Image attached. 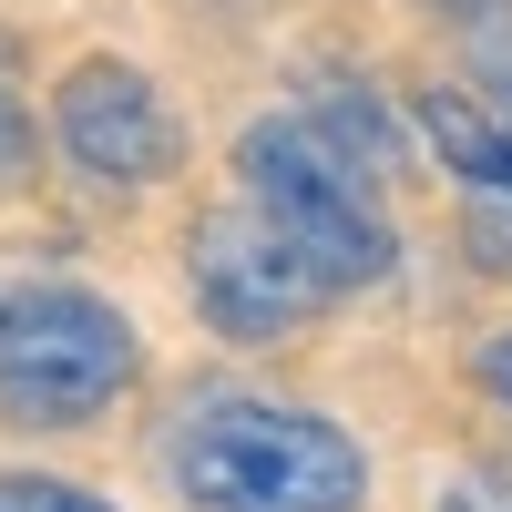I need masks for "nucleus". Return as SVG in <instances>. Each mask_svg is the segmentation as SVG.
I'll use <instances>...</instances> for the list:
<instances>
[{
	"label": "nucleus",
	"instance_id": "nucleus-1",
	"mask_svg": "<svg viewBox=\"0 0 512 512\" xmlns=\"http://www.w3.org/2000/svg\"><path fill=\"white\" fill-rule=\"evenodd\" d=\"M164 472L195 512H359L369 502V461L359 441L318 410L287 400H246V390H205L185 400Z\"/></svg>",
	"mask_w": 512,
	"mask_h": 512
},
{
	"label": "nucleus",
	"instance_id": "nucleus-2",
	"mask_svg": "<svg viewBox=\"0 0 512 512\" xmlns=\"http://www.w3.org/2000/svg\"><path fill=\"white\" fill-rule=\"evenodd\" d=\"M144 369V338L123 308L82 287H11L0 297V420L21 431H82Z\"/></svg>",
	"mask_w": 512,
	"mask_h": 512
},
{
	"label": "nucleus",
	"instance_id": "nucleus-8",
	"mask_svg": "<svg viewBox=\"0 0 512 512\" xmlns=\"http://www.w3.org/2000/svg\"><path fill=\"white\" fill-rule=\"evenodd\" d=\"M0 512H113V502L72 492V482H41V472H0Z\"/></svg>",
	"mask_w": 512,
	"mask_h": 512
},
{
	"label": "nucleus",
	"instance_id": "nucleus-10",
	"mask_svg": "<svg viewBox=\"0 0 512 512\" xmlns=\"http://www.w3.org/2000/svg\"><path fill=\"white\" fill-rule=\"evenodd\" d=\"M472 62L502 82V113H512V31H472Z\"/></svg>",
	"mask_w": 512,
	"mask_h": 512
},
{
	"label": "nucleus",
	"instance_id": "nucleus-7",
	"mask_svg": "<svg viewBox=\"0 0 512 512\" xmlns=\"http://www.w3.org/2000/svg\"><path fill=\"white\" fill-rule=\"evenodd\" d=\"M318 134H328V154H349L369 185L390 175V123H379V103L359 82H318Z\"/></svg>",
	"mask_w": 512,
	"mask_h": 512
},
{
	"label": "nucleus",
	"instance_id": "nucleus-6",
	"mask_svg": "<svg viewBox=\"0 0 512 512\" xmlns=\"http://www.w3.org/2000/svg\"><path fill=\"white\" fill-rule=\"evenodd\" d=\"M420 134H431V154L451 164L461 185H472V205H512V113H482L472 93H410Z\"/></svg>",
	"mask_w": 512,
	"mask_h": 512
},
{
	"label": "nucleus",
	"instance_id": "nucleus-4",
	"mask_svg": "<svg viewBox=\"0 0 512 512\" xmlns=\"http://www.w3.org/2000/svg\"><path fill=\"white\" fill-rule=\"evenodd\" d=\"M328 297H338L328 267L297 236H277L256 205H236V216H216L195 236V308L226 338H287L297 318H318Z\"/></svg>",
	"mask_w": 512,
	"mask_h": 512
},
{
	"label": "nucleus",
	"instance_id": "nucleus-11",
	"mask_svg": "<svg viewBox=\"0 0 512 512\" xmlns=\"http://www.w3.org/2000/svg\"><path fill=\"white\" fill-rule=\"evenodd\" d=\"M441 512H512V482H461Z\"/></svg>",
	"mask_w": 512,
	"mask_h": 512
},
{
	"label": "nucleus",
	"instance_id": "nucleus-9",
	"mask_svg": "<svg viewBox=\"0 0 512 512\" xmlns=\"http://www.w3.org/2000/svg\"><path fill=\"white\" fill-rule=\"evenodd\" d=\"M472 369H482V390H492V400H512V328L482 338V359H472Z\"/></svg>",
	"mask_w": 512,
	"mask_h": 512
},
{
	"label": "nucleus",
	"instance_id": "nucleus-3",
	"mask_svg": "<svg viewBox=\"0 0 512 512\" xmlns=\"http://www.w3.org/2000/svg\"><path fill=\"white\" fill-rule=\"evenodd\" d=\"M236 185L246 205L267 216L277 236H297L328 267V287H379L390 277V226H379V205H369V175L349 154H328L318 123H246L236 134Z\"/></svg>",
	"mask_w": 512,
	"mask_h": 512
},
{
	"label": "nucleus",
	"instance_id": "nucleus-5",
	"mask_svg": "<svg viewBox=\"0 0 512 512\" xmlns=\"http://www.w3.org/2000/svg\"><path fill=\"white\" fill-rule=\"evenodd\" d=\"M52 144L72 154V175H93V185H154V175H175L185 123L164 113V93L134 62H82L62 82V103H52Z\"/></svg>",
	"mask_w": 512,
	"mask_h": 512
}]
</instances>
